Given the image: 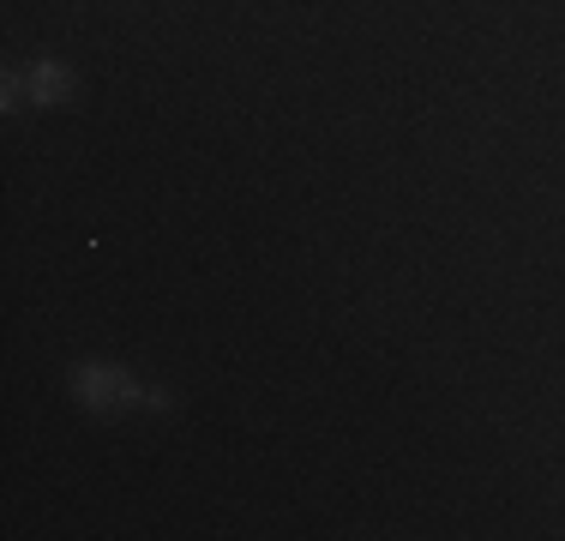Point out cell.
Instances as JSON below:
<instances>
[{
	"mask_svg": "<svg viewBox=\"0 0 565 541\" xmlns=\"http://www.w3.org/2000/svg\"><path fill=\"white\" fill-rule=\"evenodd\" d=\"M73 397L85 403L90 415H115V410H132V403H157V410H169L163 391H145L139 379L127 368H115V361H78L73 368Z\"/></svg>",
	"mask_w": 565,
	"mask_h": 541,
	"instance_id": "obj_1",
	"label": "cell"
},
{
	"mask_svg": "<svg viewBox=\"0 0 565 541\" xmlns=\"http://www.w3.org/2000/svg\"><path fill=\"white\" fill-rule=\"evenodd\" d=\"M73 66L66 61H31L24 66V103H36V108H55V103H66L73 97Z\"/></svg>",
	"mask_w": 565,
	"mask_h": 541,
	"instance_id": "obj_2",
	"label": "cell"
}]
</instances>
